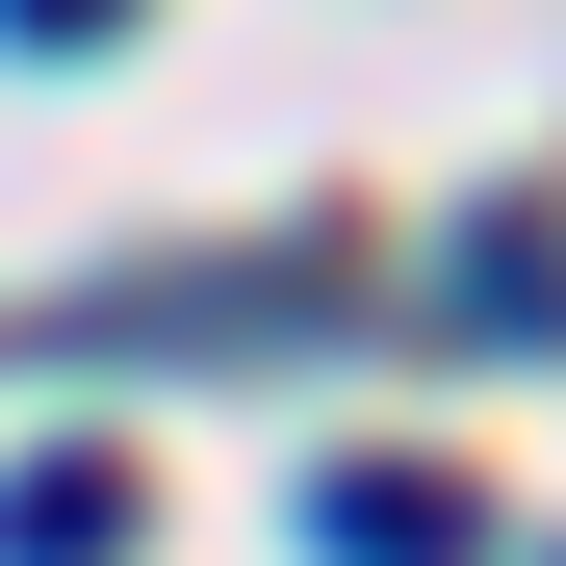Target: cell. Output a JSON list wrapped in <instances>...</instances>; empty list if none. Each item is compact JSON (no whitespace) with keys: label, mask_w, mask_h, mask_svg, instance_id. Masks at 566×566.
Wrapping results in <instances>:
<instances>
[{"label":"cell","mask_w":566,"mask_h":566,"mask_svg":"<svg viewBox=\"0 0 566 566\" xmlns=\"http://www.w3.org/2000/svg\"><path fill=\"white\" fill-rule=\"evenodd\" d=\"M463 310H490V360H541V335H566V232H541V207L463 232Z\"/></svg>","instance_id":"cell-3"},{"label":"cell","mask_w":566,"mask_h":566,"mask_svg":"<svg viewBox=\"0 0 566 566\" xmlns=\"http://www.w3.org/2000/svg\"><path fill=\"white\" fill-rule=\"evenodd\" d=\"M310 541H335V566H490V515H463L438 463H335V490H310Z\"/></svg>","instance_id":"cell-1"},{"label":"cell","mask_w":566,"mask_h":566,"mask_svg":"<svg viewBox=\"0 0 566 566\" xmlns=\"http://www.w3.org/2000/svg\"><path fill=\"white\" fill-rule=\"evenodd\" d=\"M129 27V0H0V52H104Z\"/></svg>","instance_id":"cell-4"},{"label":"cell","mask_w":566,"mask_h":566,"mask_svg":"<svg viewBox=\"0 0 566 566\" xmlns=\"http://www.w3.org/2000/svg\"><path fill=\"white\" fill-rule=\"evenodd\" d=\"M0 566H129V463H104V438L0 463Z\"/></svg>","instance_id":"cell-2"}]
</instances>
